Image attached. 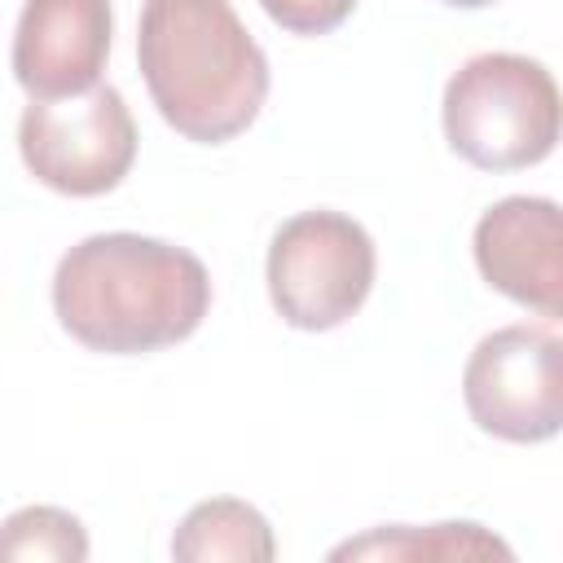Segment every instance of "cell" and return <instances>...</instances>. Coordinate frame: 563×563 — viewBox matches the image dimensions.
I'll return each mask as SVG.
<instances>
[{
  "mask_svg": "<svg viewBox=\"0 0 563 563\" xmlns=\"http://www.w3.org/2000/svg\"><path fill=\"white\" fill-rule=\"evenodd\" d=\"M444 4H453V9H488L497 0H444Z\"/></svg>",
  "mask_w": 563,
  "mask_h": 563,
  "instance_id": "4fadbf2b",
  "label": "cell"
},
{
  "mask_svg": "<svg viewBox=\"0 0 563 563\" xmlns=\"http://www.w3.org/2000/svg\"><path fill=\"white\" fill-rule=\"evenodd\" d=\"M136 62L163 123L198 145L246 132L268 97V57L229 0H145Z\"/></svg>",
  "mask_w": 563,
  "mask_h": 563,
  "instance_id": "7a4b0ae2",
  "label": "cell"
},
{
  "mask_svg": "<svg viewBox=\"0 0 563 563\" xmlns=\"http://www.w3.org/2000/svg\"><path fill=\"white\" fill-rule=\"evenodd\" d=\"M172 554L180 563H268L277 554L273 545V528L268 519L238 497H211L198 501L176 537H172Z\"/></svg>",
  "mask_w": 563,
  "mask_h": 563,
  "instance_id": "9c48e42d",
  "label": "cell"
},
{
  "mask_svg": "<svg viewBox=\"0 0 563 563\" xmlns=\"http://www.w3.org/2000/svg\"><path fill=\"white\" fill-rule=\"evenodd\" d=\"M444 141L479 172H523L554 154L559 88L523 53H479L444 84Z\"/></svg>",
  "mask_w": 563,
  "mask_h": 563,
  "instance_id": "3957f363",
  "label": "cell"
},
{
  "mask_svg": "<svg viewBox=\"0 0 563 563\" xmlns=\"http://www.w3.org/2000/svg\"><path fill=\"white\" fill-rule=\"evenodd\" d=\"M110 35V0H26L13 26V79L31 101L88 92L101 84Z\"/></svg>",
  "mask_w": 563,
  "mask_h": 563,
  "instance_id": "52a82bcc",
  "label": "cell"
},
{
  "mask_svg": "<svg viewBox=\"0 0 563 563\" xmlns=\"http://www.w3.org/2000/svg\"><path fill=\"white\" fill-rule=\"evenodd\" d=\"M18 154L40 185L66 198H101L136 163V123L114 84H92L75 97L31 101L18 119Z\"/></svg>",
  "mask_w": 563,
  "mask_h": 563,
  "instance_id": "5b68a950",
  "label": "cell"
},
{
  "mask_svg": "<svg viewBox=\"0 0 563 563\" xmlns=\"http://www.w3.org/2000/svg\"><path fill=\"white\" fill-rule=\"evenodd\" d=\"M0 559L84 563L88 559V532L62 506H22L0 523Z\"/></svg>",
  "mask_w": 563,
  "mask_h": 563,
  "instance_id": "8fae6325",
  "label": "cell"
},
{
  "mask_svg": "<svg viewBox=\"0 0 563 563\" xmlns=\"http://www.w3.org/2000/svg\"><path fill=\"white\" fill-rule=\"evenodd\" d=\"M475 268L506 299L559 317L563 299V216L550 198H501L475 224Z\"/></svg>",
  "mask_w": 563,
  "mask_h": 563,
  "instance_id": "ba28073f",
  "label": "cell"
},
{
  "mask_svg": "<svg viewBox=\"0 0 563 563\" xmlns=\"http://www.w3.org/2000/svg\"><path fill=\"white\" fill-rule=\"evenodd\" d=\"M462 400L484 435L541 444L563 427V343L550 325L484 334L462 369Z\"/></svg>",
  "mask_w": 563,
  "mask_h": 563,
  "instance_id": "8992f818",
  "label": "cell"
},
{
  "mask_svg": "<svg viewBox=\"0 0 563 563\" xmlns=\"http://www.w3.org/2000/svg\"><path fill=\"white\" fill-rule=\"evenodd\" d=\"M211 308L207 264L163 238L92 233L53 273V312L88 352L145 356L185 343Z\"/></svg>",
  "mask_w": 563,
  "mask_h": 563,
  "instance_id": "6da1fadb",
  "label": "cell"
},
{
  "mask_svg": "<svg viewBox=\"0 0 563 563\" xmlns=\"http://www.w3.org/2000/svg\"><path fill=\"white\" fill-rule=\"evenodd\" d=\"M374 238L343 211H299L268 242V299L295 330L343 325L374 290Z\"/></svg>",
  "mask_w": 563,
  "mask_h": 563,
  "instance_id": "277c9868",
  "label": "cell"
},
{
  "mask_svg": "<svg viewBox=\"0 0 563 563\" xmlns=\"http://www.w3.org/2000/svg\"><path fill=\"white\" fill-rule=\"evenodd\" d=\"M260 9L290 35H330L356 9V0H260Z\"/></svg>",
  "mask_w": 563,
  "mask_h": 563,
  "instance_id": "7c38bea8",
  "label": "cell"
},
{
  "mask_svg": "<svg viewBox=\"0 0 563 563\" xmlns=\"http://www.w3.org/2000/svg\"><path fill=\"white\" fill-rule=\"evenodd\" d=\"M510 559V545L479 523H431V528H374L330 550V559Z\"/></svg>",
  "mask_w": 563,
  "mask_h": 563,
  "instance_id": "30bf717a",
  "label": "cell"
}]
</instances>
